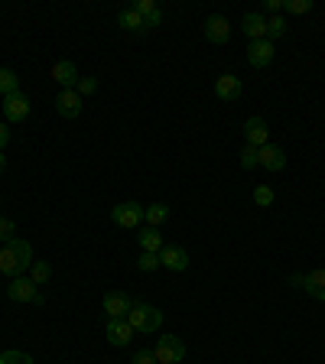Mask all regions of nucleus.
<instances>
[{
	"label": "nucleus",
	"instance_id": "obj_1",
	"mask_svg": "<svg viewBox=\"0 0 325 364\" xmlns=\"http://www.w3.org/2000/svg\"><path fill=\"white\" fill-rule=\"evenodd\" d=\"M33 267V244L23 241V237H13L0 247V277L17 280Z\"/></svg>",
	"mask_w": 325,
	"mask_h": 364
},
{
	"label": "nucleus",
	"instance_id": "obj_2",
	"mask_svg": "<svg viewBox=\"0 0 325 364\" xmlns=\"http://www.w3.org/2000/svg\"><path fill=\"white\" fill-rule=\"evenodd\" d=\"M127 322L134 325V332H140V335H153L162 325V313L150 303H134V309L127 313Z\"/></svg>",
	"mask_w": 325,
	"mask_h": 364
},
{
	"label": "nucleus",
	"instance_id": "obj_3",
	"mask_svg": "<svg viewBox=\"0 0 325 364\" xmlns=\"http://www.w3.org/2000/svg\"><path fill=\"white\" fill-rule=\"evenodd\" d=\"M186 355H189V348L179 335H162V339H156V348H153L156 364H182Z\"/></svg>",
	"mask_w": 325,
	"mask_h": 364
},
{
	"label": "nucleus",
	"instance_id": "obj_4",
	"mask_svg": "<svg viewBox=\"0 0 325 364\" xmlns=\"http://www.w3.org/2000/svg\"><path fill=\"white\" fill-rule=\"evenodd\" d=\"M111 221L117 225V228H124V231H140V225H144V205H137V202L114 205Z\"/></svg>",
	"mask_w": 325,
	"mask_h": 364
},
{
	"label": "nucleus",
	"instance_id": "obj_5",
	"mask_svg": "<svg viewBox=\"0 0 325 364\" xmlns=\"http://www.w3.org/2000/svg\"><path fill=\"white\" fill-rule=\"evenodd\" d=\"M7 296L13 299V303H33V306H43V296H39V289H36L33 280L26 277H17L7 283Z\"/></svg>",
	"mask_w": 325,
	"mask_h": 364
},
{
	"label": "nucleus",
	"instance_id": "obj_6",
	"mask_svg": "<svg viewBox=\"0 0 325 364\" xmlns=\"http://www.w3.org/2000/svg\"><path fill=\"white\" fill-rule=\"evenodd\" d=\"M82 104H85V98H82L75 88H62V92L56 94V111H59V118H65V120H75L78 114H82Z\"/></svg>",
	"mask_w": 325,
	"mask_h": 364
},
{
	"label": "nucleus",
	"instance_id": "obj_7",
	"mask_svg": "<svg viewBox=\"0 0 325 364\" xmlns=\"http://www.w3.org/2000/svg\"><path fill=\"white\" fill-rule=\"evenodd\" d=\"M30 98H26L23 92L10 94V98H4V118H7V124H23L26 118H30Z\"/></svg>",
	"mask_w": 325,
	"mask_h": 364
},
{
	"label": "nucleus",
	"instance_id": "obj_8",
	"mask_svg": "<svg viewBox=\"0 0 325 364\" xmlns=\"http://www.w3.org/2000/svg\"><path fill=\"white\" fill-rule=\"evenodd\" d=\"M257 166H264L267 172H283L286 170V153H283V146L276 144H267L257 150Z\"/></svg>",
	"mask_w": 325,
	"mask_h": 364
},
{
	"label": "nucleus",
	"instance_id": "obj_9",
	"mask_svg": "<svg viewBox=\"0 0 325 364\" xmlns=\"http://www.w3.org/2000/svg\"><path fill=\"white\" fill-rule=\"evenodd\" d=\"M101 306H104V315H108V319H127V313L134 309V299H130L127 293H104Z\"/></svg>",
	"mask_w": 325,
	"mask_h": 364
},
{
	"label": "nucleus",
	"instance_id": "obj_10",
	"mask_svg": "<svg viewBox=\"0 0 325 364\" xmlns=\"http://www.w3.org/2000/svg\"><path fill=\"white\" fill-rule=\"evenodd\" d=\"M205 39L215 46H224L228 39H231V23H228V17H222V13H212V17L205 20Z\"/></svg>",
	"mask_w": 325,
	"mask_h": 364
},
{
	"label": "nucleus",
	"instance_id": "obj_11",
	"mask_svg": "<svg viewBox=\"0 0 325 364\" xmlns=\"http://www.w3.org/2000/svg\"><path fill=\"white\" fill-rule=\"evenodd\" d=\"M160 261H162V267L172 270V273L189 270V251H186V247H179V244H166V247H162Z\"/></svg>",
	"mask_w": 325,
	"mask_h": 364
},
{
	"label": "nucleus",
	"instance_id": "obj_12",
	"mask_svg": "<svg viewBox=\"0 0 325 364\" xmlns=\"http://www.w3.org/2000/svg\"><path fill=\"white\" fill-rule=\"evenodd\" d=\"M104 332H108V341H111L114 348L130 345V339H134V325H130L127 319H108Z\"/></svg>",
	"mask_w": 325,
	"mask_h": 364
},
{
	"label": "nucleus",
	"instance_id": "obj_13",
	"mask_svg": "<svg viewBox=\"0 0 325 364\" xmlns=\"http://www.w3.org/2000/svg\"><path fill=\"white\" fill-rule=\"evenodd\" d=\"M241 92H244V85H241L238 75H222L215 78V98H222V101H241Z\"/></svg>",
	"mask_w": 325,
	"mask_h": 364
},
{
	"label": "nucleus",
	"instance_id": "obj_14",
	"mask_svg": "<svg viewBox=\"0 0 325 364\" xmlns=\"http://www.w3.org/2000/svg\"><path fill=\"white\" fill-rule=\"evenodd\" d=\"M244 140H248L250 146H267L270 144V127H267L264 118H248V124H244Z\"/></svg>",
	"mask_w": 325,
	"mask_h": 364
},
{
	"label": "nucleus",
	"instance_id": "obj_15",
	"mask_svg": "<svg viewBox=\"0 0 325 364\" xmlns=\"http://www.w3.org/2000/svg\"><path fill=\"white\" fill-rule=\"evenodd\" d=\"M274 43L270 39H257V43H250L248 46V62L254 68H267L270 62H274Z\"/></svg>",
	"mask_w": 325,
	"mask_h": 364
},
{
	"label": "nucleus",
	"instance_id": "obj_16",
	"mask_svg": "<svg viewBox=\"0 0 325 364\" xmlns=\"http://www.w3.org/2000/svg\"><path fill=\"white\" fill-rule=\"evenodd\" d=\"M312 299H319V303H325V267H319V270H309L302 273V287Z\"/></svg>",
	"mask_w": 325,
	"mask_h": 364
},
{
	"label": "nucleus",
	"instance_id": "obj_17",
	"mask_svg": "<svg viewBox=\"0 0 325 364\" xmlns=\"http://www.w3.org/2000/svg\"><path fill=\"white\" fill-rule=\"evenodd\" d=\"M52 78H56V82H59L62 88H75L78 85V68H75V62H69V59H62V62H56V65H52Z\"/></svg>",
	"mask_w": 325,
	"mask_h": 364
},
{
	"label": "nucleus",
	"instance_id": "obj_18",
	"mask_svg": "<svg viewBox=\"0 0 325 364\" xmlns=\"http://www.w3.org/2000/svg\"><path fill=\"white\" fill-rule=\"evenodd\" d=\"M241 30H244V36H250V43L267 39V17L264 13H248V17L241 20Z\"/></svg>",
	"mask_w": 325,
	"mask_h": 364
},
{
	"label": "nucleus",
	"instance_id": "obj_19",
	"mask_svg": "<svg viewBox=\"0 0 325 364\" xmlns=\"http://www.w3.org/2000/svg\"><path fill=\"white\" fill-rule=\"evenodd\" d=\"M117 26H120V30H127V33H146L144 17H140V13H137L134 7L120 10V13H117Z\"/></svg>",
	"mask_w": 325,
	"mask_h": 364
},
{
	"label": "nucleus",
	"instance_id": "obj_20",
	"mask_svg": "<svg viewBox=\"0 0 325 364\" xmlns=\"http://www.w3.org/2000/svg\"><path fill=\"white\" fill-rule=\"evenodd\" d=\"M134 10H137L140 17H144L146 30H150V26H160V23H162V10L156 7L153 0H137V4H134Z\"/></svg>",
	"mask_w": 325,
	"mask_h": 364
},
{
	"label": "nucleus",
	"instance_id": "obj_21",
	"mask_svg": "<svg viewBox=\"0 0 325 364\" xmlns=\"http://www.w3.org/2000/svg\"><path fill=\"white\" fill-rule=\"evenodd\" d=\"M137 237H140V247H144V251H150V254H160V251H162L160 228H150V225H146V228L137 231Z\"/></svg>",
	"mask_w": 325,
	"mask_h": 364
},
{
	"label": "nucleus",
	"instance_id": "obj_22",
	"mask_svg": "<svg viewBox=\"0 0 325 364\" xmlns=\"http://www.w3.org/2000/svg\"><path fill=\"white\" fill-rule=\"evenodd\" d=\"M166 218H170V208H166L162 202H153V205H146L144 208V221L150 225V228H160Z\"/></svg>",
	"mask_w": 325,
	"mask_h": 364
},
{
	"label": "nucleus",
	"instance_id": "obj_23",
	"mask_svg": "<svg viewBox=\"0 0 325 364\" xmlns=\"http://www.w3.org/2000/svg\"><path fill=\"white\" fill-rule=\"evenodd\" d=\"M20 92V78L13 68H0V94L4 98H10V94H17Z\"/></svg>",
	"mask_w": 325,
	"mask_h": 364
},
{
	"label": "nucleus",
	"instance_id": "obj_24",
	"mask_svg": "<svg viewBox=\"0 0 325 364\" xmlns=\"http://www.w3.org/2000/svg\"><path fill=\"white\" fill-rule=\"evenodd\" d=\"M52 277V267L46 261H33V267H30V280H33L36 287H43V283H49Z\"/></svg>",
	"mask_w": 325,
	"mask_h": 364
},
{
	"label": "nucleus",
	"instance_id": "obj_25",
	"mask_svg": "<svg viewBox=\"0 0 325 364\" xmlns=\"http://www.w3.org/2000/svg\"><path fill=\"white\" fill-rule=\"evenodd\" d=\"M160 267H162L160 254H150V251H144V254L137 257V270H144V273H153V270H160Z\"/></svg>",
	"mask_w": 325,
	"mask_h": 364
},
{
	"label": "nucleus",
	"instance_id": "obj_26",
	"mask_svg": "<svg viewBox=\"0 0 325 364\" xmlns=\"http://www.w3.org/2000/svg\"><path fill=\"white\" fill-rule=\"evenodd\" d=\"M283 33H286V17H270L267 20V39H270V43L280 39Z\"/></svg>",
	"mask_w": 325,
	"mask_h": 364
},
{
	"label": "nucleus",
	"instance_id": "obj_27",
	"mask_svg": "<svg viewBox=\"0 0 325 364\" xmlns=\"http://www.w3.org/2000/svg\"><path fill=\"white\" fill-rule=\"evenodd\" d=\"M283 10L293 13V17H302V13L312 10V0H283Z\"/></svg>",
	"mask_w": 325,
	"mask_h": 364
},
{
	"label": "nucleus",
	"instance_id": "obj_28",
	"mask_svg": "<svg viewBox=\"0 0 325 364\" xmlns=\"http://www.w3.org/2000/svg\"><path fill=\"white\" fill-rule=\"evenodd\" d=\"M241 170H257V146H241Z\"/></svg>",
	"mask_w": 325,
	"mask_h": 364
},
{
	"label": "nucleus",
	"instance_id": "obj_29",
	"mask_svg": "<svg viewBox=\"0 0 325 364\" xmlns=\"http://www.w3.org/2000/svg\"><path fill=\"white\" fill-rule=\"evenodd\" d=\"M274 199H276V195H274V189H270V186H257L254 189V202L260 205V208H270Z\"/></svg>",
	"mask_w": 325,
	"mask_h": 364
},
{
	"label": "nucleus",
	"instance_id": "obj_30",
	"mask_svg": "<svg viewBox=\"0 0 325 364\" xmlns=\"http://www.w3.org/2000/svg\"><path fill=\"white\" fill-rule=\"evenodd\" d=\"M0 364H36L26 351H0Z\"/></svg>",
	"mask_w": 325,
	"mask_h": 364
},
{
	"label": "nucleus",
	"instance_id": "obj_31",
	"mask_svg": "<svg viewBox=\"0 0 325 364\" xmlns=\"http://www.w3.org/2000/svg\"><path fill=\"white\" fill-rule=\"evenodd\" d=\"M75 92L82 94V98H88V94H94V92H98V78H78Z\"/></svg>",
	"mask_w": 325,
	"mask_h": 364
},
{
	"label": "nucleus",
	"instance_id": "obj_32",
	"mask_svg": "<svg viewBox=\"0 0 325 364\" xmlns=\"http://www.w3.org/2000/svg\"><path fill=\"white\" fill-rule=\"evenodd\" d=\"M13 231H17V225H13V221H10V218H0V241H4V244L17 237Z\"/></svg>",
	"mask_w": 325,
	"mask_h": 364
},
{
	"label": "nucleus",
	"instance_id": "obj_33",
	"mask_svg": "<svg viewBox=\"0 0 325 364\" xmlns=\"http://www.w3.org/2000/svg\"><path fill=\"white\" fill-rule=\"evenodd\" d=\"M130 364H156V358H153V351H146V348H140L137 355H134V361Z\"/></svg>",
	"mask_w": 325,
	"mask_h": 364
},
{
	"label": "nucleus",
	"instance_id": "obj_34",
	"mask_svg": "<svg viewBox=\"0 0 325 364\" xmlns=\"http://www.w3.org/2000/svg\"><path fill=\"white\" fill-rule=\"evenodd\" d=\"M276 10H283V0H264V13H274L276 17Z\"/></svg>",
	"mask_w": 325,
	"mask_h": 364
},
{
	"label": "nucleus",
	"instance_id": "obj_35",
	"mask_svg": "<svg viewBox=\"0 0 325 364\" xmlns=\"http://www.w3.org/2000/svg\"><path fill=\"white\" fill-rule=\"evenodd\" d=\"M10 144V130H7V120H0V150Z\"/></svg>",
	"mask_w": 325,
	"mask_h": 364
},
{
	"label": "nucleus",
	"instance_id": "obj_36",
	"mask_svg": "<svg viewBox=\"0 0 325 364\" xmlns=\"http://www.w3.org/2000/svg\"><path fill=\"white\" fill-rule=\"evenodd\" d=\"M290 287H302V273H293V277H290Z\"/></svg>",
	"mask_w": 325,
	"mask_h": 364
},
{
	"label": "nucleus",
	"instance_id": "obj_37",
	"mask_svg": "<svg viewBox=\"0 0 325 364\" xmlns=\"http://www.w3.org/2000/svg\"><path fill=\"white\" fill-rule=\"evenodd\" d=\"M4 166H7V156H4V150H0V172H4Z\"/></svg>",
	"mask_w": 325,
	"mask_h": 364
}]
</instances>
